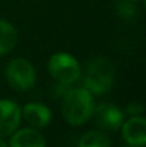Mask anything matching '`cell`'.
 <instances>
[{"label":"cell","mask_w":146,"mask_h":147,"mask_svg":"<svg viewBox=\"0 0 146 147\" xmlns=\"http://www.w3.org/2000/svg\"><path fill=\"white\" fill-rule=\"evenodd\" d=\"M95 104L89 90L86 89H73L66 93L62 103V113L66 121L72 126H80L86 123L92 113Z\"/></svg>","instance_id":"1"},{"label":"cell","mask_w":146,"mask_h":147,"mask_svg":"<svg viewBox=\"0 0 146 147\" xmlns=\"http://www.w3.org/2000/svg\"><path fill=\"white\" fill-rule=\"evenodd\" d=\"M115 83V66L106 57H96L90 60L85 71L86 90L95 94L107 93Z\"/></svg>","instance_id":"2"},{"label":"cell","mask_w":146,"mask_h":147,"mask_svg":"<svg viewBox=\"0 0 146 147\" xmlns=\"http://www.w3.org/2000/svg\"><path fill=\"white\" fill-rule=\"evenodd\" d=\"M50 76L63 86L73 84L80 77L79 61L67 53H56L49 60Z\"/></svg>","instance_id":"3"},{"label":"cell","mask_w":146,"mask_h":147,"mask_svg":"<svg viewBox=\"0 0 146 147\" xmlns=\"http://www.w3.org/2000/svg\"><path fill=\"white\" fill-rule=\"evenodd\" d=\"M7 83L17 92H26L35 86L36 73L26 59H13L6 69Z\"/></svg>","instance_id":"4"},{"label":"cell","mask_w":146,"mask_h":147,"mask_svg":"<svg viewBox=\"0 0 146 147\" xmlns=\"http://www.w3.org/2000/svg\"><path fill=\"white\" fill-rule=\"evenodd\" d=\"M96 124L103 130H117L123 124L125 114L119 107L110 103H102L96 109H93V113Z\"/></svg>","instance_id":"5"},{"label":"cell","mask_w":146,"mask_h":147,"mask_svg":"<svg viewBox=\"0 0 146 147\" xmlns=\"http://www.w3.org/2000/svg\"><path fill=\"white\" fill-rule=\"evenodd\" d=\"M20 123V109L14 101L0 100V137H6L17 129Z\"/></svg>","instance_id":"6"},{"label":"cell","mask_w":146,"mask_h":147,"mask_svg":"<svg viewBox=\"0 0 146 147\" xmlns=\"http://www.w3.org/2000/svg\"><path fill=\"white\" fill-rule=\"evenodd\" d=\"M122 136L128 144L133 147H143L146 144V120L143 117L133 116L123 124Z\"/></svg>","instance_id":"7"},{"label":"cell","mask_w":146,"mask_h":147,"mask_svg":"<svg viewBox=\"0 0 146 147\" xmlns=\"http://www.w3.org/2000/svg\"><path fill=\"white\" fill-rule=\"evenodd\" d=\"M23 116L30 126L42 129L50 123L52 111L48 106L42 103H29L23 107Z\"/></svg>","instance_id":"8"},{"label":"cell","mask_w":146,"mask_h":147,"mask_svg":"<svg viewBox=\"0 0 146 147\" xmlns=\"http://www.w3.org/2000/svg\"><path fill=\"white\" fill-rule=\"evenodd\" d=\"M45 137L33 129L19 130L10 142V147H45Z\"/></svg>","instance_id":"9"},{"label":"cell","mask_w":146,"mask_h":147,"mask_svg":"<svg viewBox=\"0 0 146 147\" xmlns=\"http://www.w3.org/2000/svg\"><path fill=\"white\" fill-rule=\"evenodd\" d=\"M17 43V32L16 29L4 22L0 20V56L9 53Z\"/></svg>","instance_id":"10"},{"label":"cell","mask_w":146,"mask_h":147,"mask_svg":"<svg viewBox=\"0 0 146 147\" xmlns=\"http://www.w3.org/2000/svg\"><path fill=\"white\" fill-rule=\"evenodd\" d=\"M79 147H110V140L100 131H89L82 136Z\"/></svg>","instance_id":"11"},{"label":"cell","mask_w":146,"mask_h":147,"mask_svg":"<svg viewBox=\"0 0 146 147\" xmlns=\"http://www.w3.org/2000/svg\"><path fill=\"white\" fill-rule=\"evenodd\" d=\"M116 9H117L119 16L123 19H128V20L133 19L138 14V7H136L135 1H130V0H117Z\"/></svg>","instance_id":"12"},{"label":"cell","mask_w":146,"mask_h":147,"mask_svg":"<svg viewBox=\"0 0 146 147\" xmlns=\"http://www.w3.org/2000/svg\"><path fill=\"white\" fill-rule=\"evenodd\" d=\"M128 113L129 114H132V116H136V114H141V113H143V106L141 104V103H130L129 106H128Z\"/></svg>","instance_id":"13"},{"label":"cell","mask_w":146,"mask_h":147,"mask_svg":"<svg viewBox=\"0 0 146 147\" xmlns=\"http://www.w3.org/2000/svg\"><path fill=\"white\" fill-rule=\"evenodd\" d=\"M0 147H7V146H6V143H4L1 139H0Z\"/></svg>","instance_id":"14"},{"label":"cell","mask_w":146,"mask_h":147,"mask_svg":"<svg viewBox=\"0 0 146 147\" xmlns=\"http://www.w3.org/2000/svg\"><path fill=\"white\" fill-rule=\"evenodd\" d=\"M130 1H138V0H130Z\"/></svg>","instance_id":"15"}]
</instances>
